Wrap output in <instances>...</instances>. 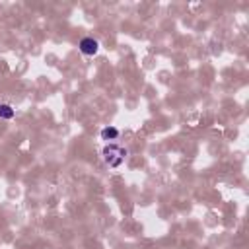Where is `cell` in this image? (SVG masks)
<instances>
[{"label":"cell","instance_id":"7a4b0ae2","mask_svg":"<svg viewBox=\"0 0 249 249\" xmlns=\"http://www.w3.org/2000/svg\"><path fill=\"white\" fill-rule=\"evenodd\" d=\"M78 49H80L82 54H86V56H93V54H97V51H99V43H97L93 37H84V39H80Z\"/></svg>","mask_w":249,"mask_h":249},{"label":"cell","instance_id":"277c9868","mask_svg":"<svg viewBox=\"0 0 249 249\" xmlns=\"http://www.w3.org/2000/svg\"><path fill=\"white\" fill-rule=\"evenodd\" d=\"M14 115H16V111L10 103H0V119L10 121V119H14Z\"/></svg>","mask_w":249,"mask_h":249},{"label":"cell","instance_id":"3957f363","mask_svg":"<svg viewBox=\"0 0 249 249\" xmlns=\"http://www.w3.org/2000/svg\"><path fill=\"white\" fill-rule=\"evenodd\" d=\"M99 136H101V140H105L107 144H111V142H115L119 138V128H115V126H103L101 132H99Z\"/></svg>","mask_w":249,"mask_h":249},{"label":"cell","instance_id":"6da1fadb","mask_svg":"<svg viewBox=\"0 0 249 249\" xmlns=\"http://www.w3.org/2000/svg\"><path fill=\"white\" fill-rule=\"evenodd\" d=\"M126 156H128V150L123 148V146H119V144H115V142L105 144L103 150H101V158H103V161H105L109 167H113V169L121 167L123 161L126 160Z\"/></svg>","mask_w":249,"mask_h":249}]
</instances>
